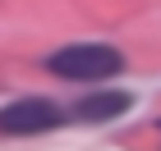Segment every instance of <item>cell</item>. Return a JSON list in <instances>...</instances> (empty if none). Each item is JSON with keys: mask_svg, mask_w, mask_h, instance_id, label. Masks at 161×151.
Wrapping results in <instances>:
<instances>
[{"mask_svg": "<svg viewBox=\"0 0 161 151\" xmlns=\"http://www.w3.org/2000/svg\"><path fill=\"white\" fill-rule=\"evenodd\" d=\"M64 124V110L55 101H42V96H28V101H14L0 110V133H14V138H23V133H46V128H60Z\"/></svg>", "mask_w": 161, "mask_h": 151, "instance_id": "obj_2", "label": "cell"}, {"mask_svg": "<svg viewBox=\"0 0 161 151\" xmlns=\"http://www.w3.org/2000/svg\"><path fill=\"white\" fill-rule=\"evenodd\" d=\"M120 69H124V55L101 41H78V46H64L51 55V73L69 78V83H106Z\"/></svg>", "mask_w": 161, "mask_h": 151, "instance_id": "obj_1", "label": "cell"}, {"mask_svg": "<svg viewBox=\"0 0 161 151\" xmlns=\"http://www.w3.org/2000/svg\"><path fill=\"white\" fill-rule=\"evenodd\" d=\"M129 105H134V96H129V92H97V96L78 101L74 114L83 119V124H106V119H120Z\"/></svg>", "mask_w": 161, "mask_h": 151, "instance_id": "obj_3", "label": "cell"}]
</instances>
